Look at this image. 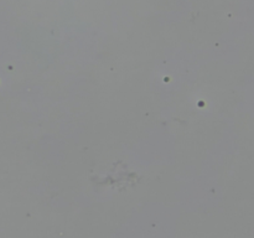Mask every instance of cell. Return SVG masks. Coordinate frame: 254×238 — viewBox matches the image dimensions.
Wrapping results in <instances>:
<instances>
[]
</instances>
